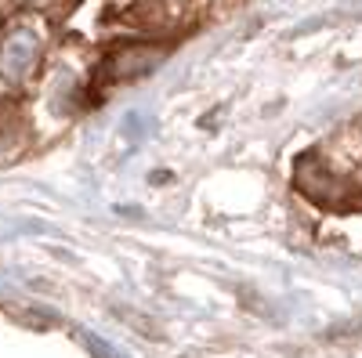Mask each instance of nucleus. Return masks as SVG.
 Instances as JSON below:
<instances>
[{
    "mask_svg": "<svg viewBox=\"0 0 362 358\" xmlns=\"http://www.w3.org/2000/svg\"><path fill=\"white\" fill-rule=\"evenodd\" d=\"M37 51H40V44L29 29L8 33L4 44H0V76H4L8 83H22L29 76V69H33V62H37Z\"/></svg>",
    "mask_w": 362,
    "mask_h": 358,
    "instance_id": "nucleus-1",
    "label": "nucleus"
},
{
    "mask_svg": "<svg viewBox=\"0 0 362 358\" xmlns=\"http://www.w3.org/2000/svg\"><path fill=\"white\" fill-rule=\"evenodd\" d=\"M163 62V47H127L109 58V80H134Z\"/></svg>",
    "mask_w": 362,
    "mask_h": 358,
    "instance_id": "nucleus-2",
    "label": "nucleus"
}]
</instances>
